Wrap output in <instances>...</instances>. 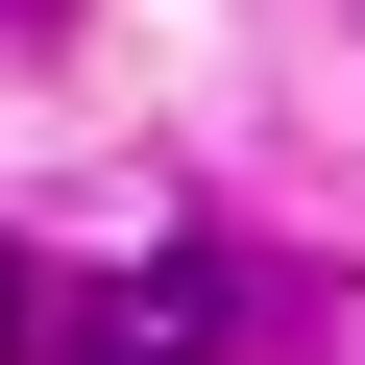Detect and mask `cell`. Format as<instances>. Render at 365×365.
Returning a JSON list of instances; mask_svg holds the SVG:
<instances>
[{
  "label": "cell",
  "mask_w": 365,
  "mask_h": 365,
  "mask_svg": "<svg viewBox=\"0 0 365 365\" xmlns=\"http://www.w3.org/2000/svg\"><path fill=\"white\" fill-rule=\"evenodd\" d=\"M25 341H49V292H25V244H0V365H25Z\"/></svg>",
  "instance_id": "cell-2"
},
{
  "label": "cell",
  "mask_w": 365,
  "mask_h": 365,
  "mask_svg": "<svg viewBox=\"0 0 365 365\" xmlns=\"http://www.w3.org/2000/svg\"><path fill=\"white\" fill-rule=\"evenodd\" d=\"M0 25H49V0H0Z\"/></svg>",
  "instance_id": "cell-3"
},
{
  "label": "cell",
  "mask_w": 365,
  "mask_h": 365,
  "mask_svg": "<svg viewBox=\"0 0 365 365\" xmlns=\"http://www.w3.org/2000/svg\"><path fill=\"white\" fill-rule=\"evenodd\" d=\"M49 365H220V268H122V292H73Z\"/></svg>",
  "instance_id": "cell-1"
}]
</instances>
